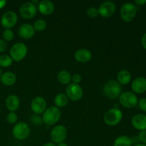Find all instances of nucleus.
Returning <instances> with one entry per match:
<instances>
[{
	"label": "nucleus",
	"mask_w": 146,
	"mask_h": 146,
	"mask_svg": "<svg viewBox=\"0 0 146 146\" xmlns=\"http://www.w3.org/2000/svg\"><path fill=\"white\" fill-rule=\"evenodd\" d=\"M66 95L69 99L76 101L81 99L84 95V91L82 88L78 84H71L67 86L66 88Z\"/></svg>",
	"instance_id": "obj_9"
},
{
	"label": "nucleus",
	"mask_w": 146,
	"mask_h": 146,
	"mask_svg": "<svg viewBox=\"0 0 146 146\" xmlns=\"http://www.w3.org/2000/svg\"><path fill=\"white\" fill-rule=\"evenodd\" d=\"M6 4H7V1L6 0H0V9L4 8Z\"/></svg>",
	"instance_id": "obj_37"
},
{
	"label": "nucleus",
	"mask_w": 146,
	"mask_h": 146,
	"mask_svg": "<svg viewBox=\"0 0 146 146\" xmlns=\"http://www.w3.org/2000/svg\"><path fill=\"white\" fill-rule=\"evenodd\" d=\"M104 96L110 99H116L119 98L122 92L121 85L115 80H111L108 81L103 88Z\"/></svg>",
	"instance_id": "obj_1"
},
{
	"label": "nucleus",
	"mask_w": 146,
	"mask_h": 146,
	"mask_svg": "<svg viewBox=\"0 0 146 146\" xmlns=\"http://www.w3.org/2000/svg\"><path fill=\"white\" fill-rule=\"evenodd\" d=\"M7 44L4 40L0 39V53H3L7 50Z\"/></svg>",
	"instance_id": "obj_34"
},
{
	"label": "nucleus",
	"mask_w": 146,
	"mask_h": 146,
	"mask_svg": "<svg viewBox=\"0 0 146 146\" xmlns=\"http://www.w3.org/2000/svg\"><path fill=\"white\" fill-rule=\"evenodd\" d=\"M139 108L143 112H146V98H142L138 102Z\"/></svg>",
	"instance_id": "obj_30"
},
{
	"label": "nucleus",
	"mask_w": 146,
	"mask_h": 146,
	"mask_svg": "<svg viewBox=\"0 0 146 146\" xmlns=\"http://www.w3.org/2000/svg\"><path fill=\"white\" fill-rule=\"evenodd\" d=\"M31 121H32L33 123H34L35 125H41L43 121L42 118L39 116V115H34V116L31 118Z\"/></svg>",
	"instance_id": "obj_32"
},
{
	"label": "nucleus",
	"mask_w": 146,
	"mask_h": 146,
	"mask_svg": "<svg viewBox=\"0 0 146 146\" xmlns=\"http://www.w3.org/2000/svg\"><path fill=\"white\" fill-rule=\"evenodd\" d=\"M33 27L34 31H43L46 28V22L43 19H38L34 22Z\"/></svg>",
	"instance_id": "obj_26"
},
{
	"label": "nucleus",
	"mask_w": 146,
	"mask_h": 146,
	"mask_svg": "<svg viewBox=\"0 0 146 146\" xmlns=\"http://www.w3.org/2000/svg\"><path fill=\"white\" fill-rule=\"evenodd\" d=\"M137 6L133 3L127 2L122 5L121 8V17L125 22H131L135 17L137 14Z\"/></svg>",
	"instance_id": "obj_4"
},
{
	"label": "nucleus",
	"mask_w": 146,
	"mask_h": 146,
	"mask_svg": "<svg viewBox=\"0 0 146 146\" xmlns=\"http://www.w3.org/2000/svg\"><path fill=\"white\" fill-rule=\"evenodd\" d=\"M17 21V14L14 11H8L4 13L1 17V24L6 29H10L16 25Z\"/></svg>",
	"instance_id": "obj_11"
},
{
	"label": "nucleus",
	"mask_w": 146,
	"mask_h": 146,
	"mask_svg": "<svg viewBox=\"0 0 146 146\" xmlns=\"http://www.w3.org/2000/svg\"><path fill=\"white\" fill-rule=\"evenodd\" d=\"M61 115V111L56 106L46 108L43 113L42 121L46 125H53L56 123Z\"/></svg>",
	"instance_id": "obj_2"
},
{
	"label": "nucleus",
	"mask_w": 146,
	"mask_h": 146,
	"mask_svg": "<svg viewBox=\"0 0 146 146\" xmlns=\"http://www.w3.org/2000/svg\"><path fill=\"white\" fill-rule=\"evenodd\" d=\"M98 9L95 8V7H90L87 10V15L89 18L94 19L98 17Z\"/></svg>",
	"instance_id": "obj_29"
},
{
	"label": "nucleus",
	"mask_w": 146,
	"mask_h": 146,
	"mask_svg": "<svg viewBox=\"0 0 146 146\" xmlns=\"http://www.w3.org/2000/svg\"><path fill=\"white\" fill-rule=\"evenodd\" d=\"M3 74V72H2V69L1 68V67H0V77H1V76Z\"/></svg>",
	"instance_id": "obj_41"
},
{
	"label": "nucleus",
	"mask_w": 146,
	"mask_h": 146,
	"mask_svg": "<svg viewBox=\"0 0 146 146\" xmlns=\"http://www.w3.org/2000/svg\"><path fill=\"white\" fill-rule=\"evenodd\" d=\"M131 123L133 128L138 131H145L146 130V115L137 114L133 117Z\"/></svg>",
	"instance_id": "obj_15"
},
{
	"label": "nucleus",
	"mask_w": 146,
	"mask_h": 146,
	"mask_svg": "<svg viewBox=\"0 0 146 146\" xmlns=\"http://www.w3.org/2000/svg\"><path fill=\"white\" fill-rule=\"evenodd\" d=\"M30 133V128L26 123L19 122L16 124L12 129L13 136L19 141L27 139Z\"/></svg>",
	"instance_id": "obj_7"
},
{
	"label": "nucleus",
	"mask_w": 146,
	"mask_h": 146,
	"mask_svg": "<svg viewBox=\"0 0 146 146\" xmlns=\"http://www.w3.org/2000/svg\"><path fill=\"white\" fill-rule=\"evenodd\" d=\"M43 146H56V145L55 143H46L44 144Z\"/></svg>",
	"instance_id": "obj_38"
},
{
	"label": "nucleus",
	"mask_w": 146,
	"mask_h": 146,
	"mask_svg": "<svg viewBox=\"0 0 146 146\" xmlns=\"http://www.w3.org/2000/svg\"><path fill=\"white\" fill-rule=\"evenodd\" d=\"M51 139L54 143H60L64 142L67 136V129L64 125H56L51 131Z\"/></svg>",
	"instance_id": "obj_8"
},
{
	"label": "nucleus",
	"mask_w": 146,
	"mask_h": 146,
	"mask_svg": "<svg viewBox=\"0 0 146 146\" xmlns=\"http://www.w3.org/2000/svg\"><path fill=\"white\" fill-rule=\"evenodd\" d=\"M135 146H146V145H145V144H143V143H138V144H136Z\"/></svg>",
	"instance_id": "obj_40"
},
{
	"label": "nucleus",
	"mask_w": 146,
	"mask_h": 146,
	"mask_svg": "<svg viewBox=\"0 0 146 146\" xmlns=\"http://www.w3.org/2000/svg\"><path fill=\"white\" fill-rule=\"evenodd\" d=\"M0 81L1 84L7 86H13L17 81V76L15 74L11 71H7L4 73L0 77Z\"/></svg>",
	"instance_id": "obj_20"
},
{
	"label": "nucleus",
	"mask_w": 146,
	"mask_h": 146,
	"mask_svg": "<svg viewBox=\"0 0 146 146\" xmlns=\"http://www.w3.org/2000/svg\"><path fill=\"white\" fill-rule=\"evenodd\" d=\"M31 109L36 114L44 113L46 109V101L43 97H35L31 101Z\"/></svg>",
	"instance_id": "obj_13"
},
{
	"label": "nucleus",
	"mask_w": 146,
	"mask_h": 146,
	"mask_svg": "<svg viewBox=\"0 0 146 146\" xmlns=\"http://www.w3.org/2000/svg\"><path fill=\"white\" fill-rule=\"evenodd\" d=\"M131 88L134 94H141L146 91V78L144 77H138L133 81Z\"/></svg>",
	"instance_id": "obj_14"
},
{
	"label": "nucleus",
	"mask_w": 146,
	"mask_h": 146,
	"mask_svg": "<svg viewBox=\"0 0 146 146\" xmlns=\"http://www.w3.org/2000/svg\"><path fill=\"white\" fill-rule=\"evenodd\" d=\"M123 118L122 111L118 108L108 110L104 115V122L109 126H114L119 123Z\"/></svg>",
	"instance_id": "obj_3"
},
{
	"label": "nucleus",
	"mask_w": 146,
	"mask_h": 146,
	"mask_svg": "<svg viewBox=\"0 0 146 146\" xmlns=\"http://www.w3.org/2000/svg\"><path fill=\"white\" fill-rule=\"evenodd\" d=\"M10 57L15 61H20L24 59L27 54V47L24 43L19 42L14 44L10 48Z\"/></svg>",
	"instance_id": "obj_5"
},
{
	"label": "nucleus",
	"mask_w": 146,
	"mask_h": 146,
	"mask_svg": "<svg viewBox=\"0 0 146 146\" xmlns=\"http://www.w3.org/2000/svg\"><path fill=\"white\" fill-rule=\"evenodd\" d=\"M132 140L127 135H121L115 138L113 146H132Z\"/></svg>",
	"instance_id": "obj_23"
},
{
	"label": "nucleus",
	"mask_w": 146,
	"mask_h": 146,
	"mask_svg": "<svg viewBox=\"0 0 146 146\" xmlns=\"http://www.w3.org/2000/svg\"><path fill=\"white\" fill-rule=\"evenodd\" d=\"M82 80L81 76L78 74H75L73 76H71V81H73L74 84H78Z\"/></svg>",
	"instance_id": "obj_31"
},
{
	"label": "nucleus",
	"mask_w": 146,
	"mask_h": 146,
	"mask_svg": "<svg viewBox=\"0 0 146 146\" xmlns=\"http://www.w3.org/2000/svg\"><path fill=\"white\" fill-rule=\"evenodd\" d=\"M20 105L19 98L16 95H10L6 99V107L10 112H14Z\"/></svg>",
	"instance_id": "obj_19"
},
{
	"label": "nucleus",
	"mask_w": 146,
	"mask_h": 146,
	"mask_svg": "<svg viewBox=\"0 0 146 146\" xmlns=\"http://www.w3.org/2000/svg\"><path fill=\"white\" fill-rule=\"evenodd\" d=\"M141 44H142L143 47L145 49H146V33H145L143 34V36H142V38H141Z\"/></svg>",
	"instance_id": "obj_36"
},
{
	"label": "nucleus",
	"mask_w": 146,
	"mask_h": 146,
	"mask_svg": "<svg viewBox=\"0 0 146 146\" xmlns=\"http://www.w3.org/2000/svg\"><path fill=\"white\" fill-rule=\"evenodd\" d=\"M56 146H68V145H67V144L66 143L62 142V143H58Z\"/></svg>",
	"instance_id": "obj_39"
},
{
	"label": "nucleus",
	"mask_w": 146,
	"mask_h": 146,
	"mask_svg": "<svg viewBox=\"0 0 146 146\" xmlns=\"http://www.w3.org/2000/svg\"><path fill=\"white\" fill-rule=\"evenodd\" d=\"M119 103L122 106L126 108H131L135 107L138 104V97L133 92L125 91L121 93L119 98Z\"/></svg>",
	"instance_id": "obj_6"
},
{
	"label": "nucleus",
	"mask_w": 146,
	"mask_h": 146,
	"mask_svg": "<svg viewBox=\"0 0 146 146\" xmlns=\"http://www.w3.org/2000/svg\"><path fill=\"white\" fill-rule=\"evenodd\" d=\"M37 13V7L32 2H26L19 8V14L22 18L30 19L34 18Z\"/></svg>",
	"instance_id": "obj_10"
},
{
	"label": "nucleus",
	"mask_w": 146,
	"mask_h": 146,
	"mask_svg": "<svg viewBox=\"0 0 146 146\" xmlns=\"http://www.w3.org/2000/svg\"><path fill=\"white\" fill-rule=\"evenodd\" d=\"M34 27L32 25L29 24H24L21 26H20L19 29L18 30L19 35L23 38H31L34 35Z\"/></svg>",
	"instance_id": "obj_18"
},
{
	"label": "nucleus",
	"mask_w": 146,
	"mask_h": 146,
	"mask_svg": "<svg viewBox=\"0 0 146 146\" xmlns=\"http://www.w3.org/2000/svg\"><path fill=\"white\" fill-rule=\"evenodd\" d=\"M138 137L139 138V141H141L143 144L146 145V130L141 131Z\"/></svg>",
	"instance_id": "obj_33"
},
{
	"label": "nucleus",
	"mask_w": 146,
	"mask_h": 146,
	"mask_svg": "<svg viewBox=\"0 0 146 146\" xmlns=\"http://www.w3.org/2000/svg\"><path fill=\"white\" fill-rule=\"evenodd\" d=\"M4 41H10L14 38V32L11 29H5L2 33Z\"/></svg>",
	"instance_id": "obj_27"
},
{
	"label": "nucleus",
	"mask_w": 146,
	"mask_h": 146,
	"mask_svg": "<svg viewBox=\"0 0 146 146\" xmlns=\"http://www.w3.org/2000/svg\"><path fill=\"white\" fill-rule=\"evenodd\" d=\"M13 60L8 55H1L0 56V67L3 68H7V67L10 66L12 64Z\"/></svg>",
	"instance_id": "obj_25"
},
{
	"label": "nucleus",
	"mask_w": 146,
	"mask_h": 146,
	"mask_svg": "<svg viewBox=\"0 0 146 146\" xmlns=\"http://www.w3.org/2000/svg\"><path fill=\"white\" fill-rule=\"evenodd\" d=\"M68 103V98L66 94H58L54 98V104L57 108L65 107Z\"/></svg>",
	"instance_id": "obj_22"
},
{
	"label": "nucleus",
	"mask_w": 146,
	"mask_h": 146,
	"mask_svg": "<svg viewBox=\"0 0 146 146\" xmlns=\"http://www.w3.org/2000/svg\"><path fill=\"white\" fill-rule=\"evenodd\" d=\"M58 80L61 84L67 85L71 81V75L68 71L63 70L58 74Z\"/></svg>",
	"instance_id": "obj_24"
},
{
	"label": "nucleus",
	"mask_w": 146,
	"mask_h": 146,
	"mask_svg": "<svg viewBox=\"0 0 146 146\" xmlns=\"http://www.w3.org/2000/svg\"><path fill=\"white\" fill-rule=\"evenodd\" d=\"M116 7L113 1H106L103 2L98 9V14L104 18H109L115 12Z\"/></svg>",
	"instance_id": "obj_12"
},
{
	"label": "nucleus",
	"mask_w": 146,
	"mask_h": 146,
	"mask_svg": "<svg viewBox=\"0 0 146 146\" xmlns=\"http://www.w3.org/2000/svg\"><path fill=\"white\" fill-rule=\"evenodd\" d=\"M18 120V116L14 112H9L7 116V121L10 124H15Z\"/></svg>",
	"instance_id": "obj_28"
},
{
	"label": "nucleus",
	"mask_w": 146,
	"mask_h": 146,
	"mask_svg": "<svg viewBox=\"0 0 146 146\" xmlns=\"http://www.w3.org/2000/svg\"><path fill=\"white\" fill-rule=\"evenodd\" d=\"M146 4V0H135L134 1V4L135 6H143Z\"/></svg>",
	"instance_id": "obj_35"
},
{
	"label": "nucleus",
	"mask_w": 146,
	"mask_h": 146,
	"mask_svg": "<svg viewBox=\"0 0 146 146\" xmlns=\"http://www.w3.org/2000/svg\"><path fill=\"white\" fill-rule=\"evenodd\" d=\"M92 58V53L86 48H80L75 53V58L80 63H87Z\"/></svg>",
	"instance_id": "obj_17"
},
{
	"label": "nucleus",
	"mask_w": 146,
	"mask_h": 146,
	"mask_svg": "<svg viewBox=\"0 0 146 146\" xmlns=\"http://www.w3.org/2000/svg\"><path fill=\"white\" fill-rule=\"evenodd\" d=\"M38 11L44 15H50L54 11V4L52 1L48 0H43L38 3Z\"/></svg>",
	"instance_id": "obj_16"
},
{
	"label": "nucleus",
	"mask_w": 146,
	"mask_h": 146,
	"mask_svg": "<svg viewBox=\"0 0 146 146\" xmlns=\"http://www.w3.org/2000/svg\"><path fill=\"white\" fill-rule=\"evenodd\" d=\"M117 80L121 85H126L129 84L131 80V73L127 70H122L118 74Z\"/></svg>",
	"instance_id": "obj_21"
}]
</instances>
